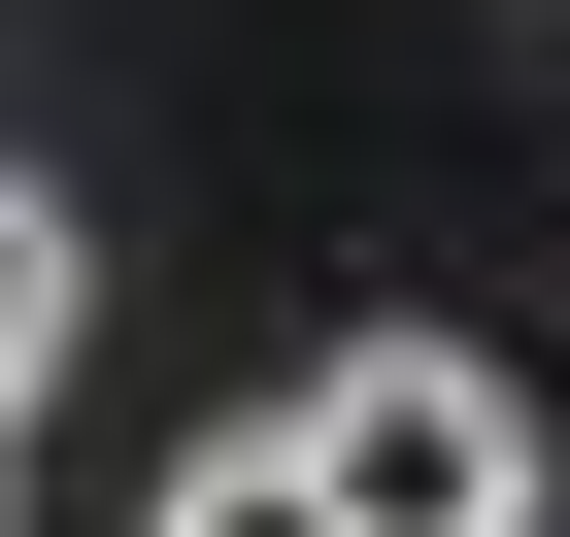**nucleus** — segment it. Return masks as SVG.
I'll return each mask as SVG.
<instances>
[{"label": "nucleus", "mask_w": 570, "mask_h": 537, "mask_svg": "<svg viewBox=\"0 0 570 537\" xmlns=\"http://www.w3.org/2000/svg\"><path fill=\"white\" fill-rule=\"evenodd\" d=\"M68 336H101V235H68V168H0V437L68 403Z\"/></svg>", "instance_id": "nucleus-2"}, {"label": "nucleus", "mask_w": 570, "mask_h": 537, "mask_svg": "<svg viewBox=\"0 0 570 537\" xmlns=\"http://www.w3.org/2000/svg\"><path fill=\"white\" fill-rule=\"evenodd\" d=\"M168 537H336V470H303V437H202V470H168Z\"/></svg>", "instance_id": "nucleus-3"}, {"label": "nucleus", "mask_w": 570, "mask_h": 537, "mask_svg": "<svg viewBox=\"0 0 570 537\" xmlns=\"http://www.w3.org/2000/svg\"><path fill=\"white\" fill-rule=\"evenodd\" d=\"M268 437L336 470V537H537V370H503V336H436V303H403V336H336Z\"/></svg>", "instance_id": "nucleus-1"}]
</instances>
